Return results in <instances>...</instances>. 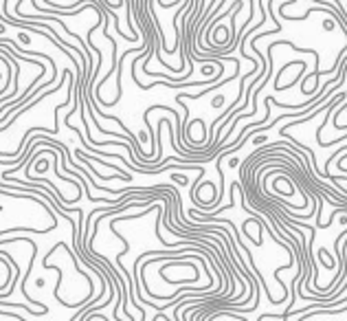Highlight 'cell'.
Returning a JSON list of instances; mask_svg holds the SVG:
<instances>
[{"label":"cell","mask_w":347,"mask_h":321,"mask_svg":"<svg viewBox=\"0 0 347 321\" xmlns=\"http://www.w3.org/2000/svg\"><path fill=\"white\" fill-rule=\"evenodd\" d=\"M222 104H224V97H222V95H220V97H215V99H213V108H220Z\"/></svg>","instance_id":"cell-1"},{"label":"cell","mask_w":347,"mask_h":321,"mask_svg":"<svg viewBox=\"0 0 347 321\" xmlns=\"http://www.w3.org/2000/svg\"><path fill=\"white\" fill-rule=\"evenodd\" d=\"M323 26H325V31H332V29H334V22H332V20H325V24H323Z\"/></svg>","instance_id":"cell-2"},{"label":"cell","mask_w":347,"mask_h":321,"mask_svg":"<svg viewBox=\"0 0 347 321\" xmlns=\"http://www.w3.org/2000/svg\"><path fill=\"white\" fill-rule=\"evenodd\" d=\"M20 40H22V42H24V44H29V42H31V37H29V35H26V33H20Z\"/></svg>","instance_id":"cell-3"}]
</instances>
